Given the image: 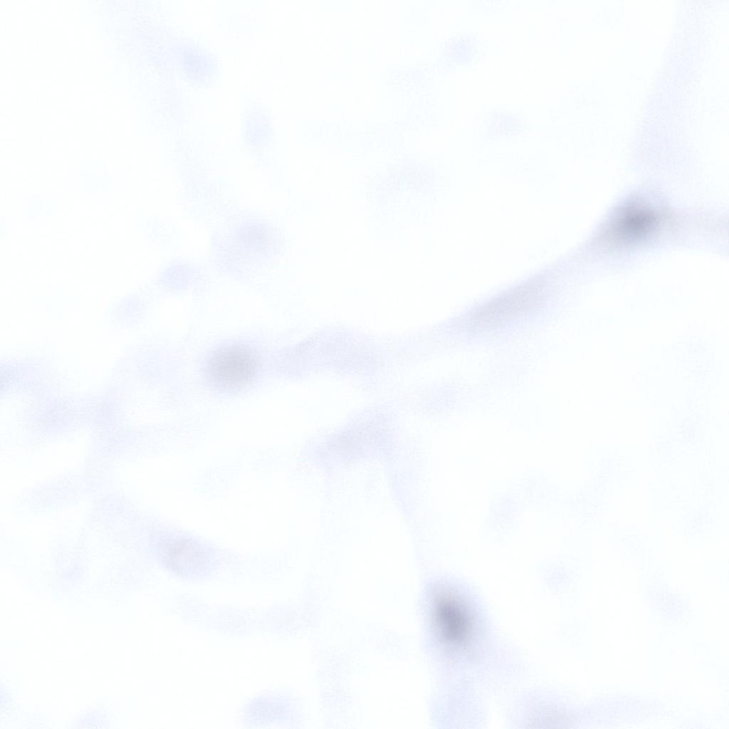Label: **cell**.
<instances>
[{
  "label": "cell",
  "instance_id": "1",
  "mask_svg": "<svg viewBox=\"0 0 729 729\" xmlns=\"http://www.w3.org/2000/svg\"><path fill=\"white\" fill-rule=\"evenodd\" d=\"M256 369L255 355L241 345H229L216 350L209 357L206 367L208 376L214 384L226 389L246 385Z\"/></svg>",
  "mask_w": 729,
  "mask_h": 729
},
{
  "label": "cell",
  "instance_id": "2",
  "mask_svg": "<svg viewBox=\"0 0 729 729\" xmlns=\"http://www.w3.org/2000/svg\"><path fill=\"white\" fill-rule=\"evenodd\" d=\"M433 617L437 630L448 645L459 647L468 642L473 630L470 612L456 594L448 589L436 592Z\"/></svg>",
  "mask_w": 729,
  "mask_h": 729
},
{
  "label": "cell",
  "instance_id": "3",
  "mask_svg": "<svg viewBox=\"0 0 729 729\" xmlns=\"http://www.w3.org/2000/svg\"><path fill=\"white\" fill-rule=\"evenodd\" d=\"M540 299L535 292L519 290L477 308L461 325L476 330L494 327L530 313L540 304Z\"/></svg>",
  "mask_w": 729,
  "mask_h": 729
},
{
  "label": "cell",
  "instance_id": "4",
  "mask_svg": "<svg viewBox=\"0 0 729 729\" xmlns=\"http://www.w3.org/2000/svg\"><path fill=\"white\" fill-rule=\"evenodd\" d=\"M165 557L173 568L186 571L198 567L202 562L203 554L194 543L182 539L167 546Z\"/></svg>",
  "mask_w": 729,
  "mask_h": 729
},
{
  "label": "cell",
  "instance_id": "5",
  "mask_svg": "<svg viewBox=\"0 0 729 729\" xmlns=\"http://www.w3.org/2000/svg\"><path fill=\"white\" fill-rule=\"evenodd\" d=\"M651 224V217L649 213L634 209L632 212L624 215L621 221L622 231L629 236L639 235Z\"/></svg>",
  "mask_w": 729,
  "mask_h": 729
}]
</instances>
